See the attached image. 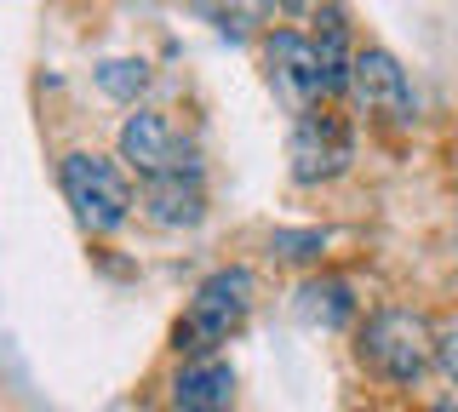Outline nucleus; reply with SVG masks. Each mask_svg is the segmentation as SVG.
<instances>
[{"instance_id": "obj_1", "label": "nucleus", "mask_w": 458, "mask_h": 412, "mask_svg": "<svg viewBox=\"0 0 458 412\" xmlns=\"http://www.w3.org/2000/svg\"><path fill=\"white\" fill-rule=\"evenodd\" d=\"M252 298H258V281L252 269H218V275H207L190 298V309H183L178 321V349L183 355H212L218 344H229V338L247 326L252 315Z\"/></svg>"}, {"instance_id": "obj_2", "label": "nucleus", "mask_w": 458, "mask_h": 412, "mask_svg": "<svg viewBox=\"0 0 458 412\" xmlns=\"http://www.w3.org/2000/svg\"><path fill=\"white\" fill-rule=\"evenodd\" d=\"M361 361L390 383H419L436 366V326H429V315L401 304L378 309L361 326Z\"/></svg>"}, {"instance_id": "obj_3", "label": "nucleus", "mask_w": 458, "mask_h": 412, "mask_svg": "<svg viewBox=\"0 0 458 412\" xmlns=\"http://www.w3.org/2000/svg\"><path fill=\"white\" fill-rule=\"evenodd\" d=\"M57 183H64V201L75 206L81 230L92 235H109L126 223V212H132V183H126V172L114 161H104V155H64V166H57Z\"/></svg>"}, {"instance_id": "obj_4", "label": "nucleus", "mask_w": 458, "mask_h": 412, "mask_svg": "<svg viewBox=\"0 0 458 412\" xmlns=\"http://www.w3.org/2000/svg\"><path fill=\"white\" fill-rule=\"evenodd\" d=\"M286 155H293V178L298 183H327L338 178L344 166L355 161V138H350V121L333 115V109H304L293 126V144H286Z\"/></svg>"}, {"instance_id": "obj_5", "label": "nucleus", "mask_w": 458, "mask_h": 412, "mask_svg": "<svg viewBox=\"0 0 458 412\" xmlns=\"http://www.w3.org/2000/svg\"><path fill=\"white\" fill-rule=\"evenodd\" d=\"M121 161L138 166L143 178H172V172H195V144L178 132V121L138 109L121 126Z\"/></svg>"}, {"instance_id": "obj_6", "label": "nucleus", "mask_w": 458, "mask_h": 412, "mask_svg": "<svg viewBox=\"0 0 458 412\" xmlns=\"http://www.w3.org/2000/svg\"><path fill=\"white\" fill-rule=\"evenodd\" d=\"M350 92H355V104H361V115H378V121H390V126H407L412 109H419V104H412L407 69H401L395 52H384V46H361V52H355Z\"/></svg>"}, {"instance_id": "obj_7", "label": "nucleus", "mask_w": 458, "mask_h": 412, "mask_svg": "<svg viewBox=\"0 0 458 412\" xmlns=\"http://www.w3.org/2000/svg\"><path fill=\"white\" fill-rule=\"evenodd\" d=\"M264 69H269V87H276L298 115L327 97V75H321V58H315V40L298 35V29H276L264 40Z\"/></svg>"}, {"instance_id": "obj_8", "label": "nucleus", "mask_w": 458, "mask_h": 412, "mask_svg": "<svg viewBox=\"0 0 458 412\" xmlns=\"http://www.w3.org/2000/svg\"><path fill=\"white\" fill-rule=\"evenodd\" d=\"M172 407L178 412H229L235 407V366L218 355H190L172 378Z\"/></svg>"}, {"instance_id": "obj_9", "label": "nucleus", "mask_w": 458, "mask_h": 412, "mask_svg": "<svg viewBox=\"0 0 458 412\" xmlns=\"http://www.w3.org/2000/svg\"><path fill=\"white\" fill-rule=\"evenodd\" d=\"M143 218L161 230H195L207 218V189L200 172H172V178H143Z\"/></svg>"}, {"instance_id": "obj_10", "label": "nucleus", "mask_w": 458, "mask_h": 412, "mask_svg": "<svg viewBox=\"0 0 458 412\" xmlns=\"http://www.w3.org/2000/svg\"><path fill=\"white\" fill-rule=\"evenodd\" d=\"M276 6L281 0H195V18L212 23V29L229 35V40H252L269 18H276Z\"/></svg>"}, {"instance_id": "obj_11", "label": "nucleus", "mask_w": 458, "mask_h": 412, "mask_svg": "<svg viewBox=\"0 0 458 412\" xmlns=\"http://www.w3.org/2000/svg\"><path fill=\"white\" fill-rule=\"evenodd\" d=\"M310 40H315V58H321V75H327V97L344 92V87H350V63H355L350 29H344V12L327 6V12H321V29H315Z\"/></svg>"}, {"instance_id": "obj_12", "label": "nucleus", "mask_w": 458, "mask_h": 412, "mask_svg": "<svg viewBox=\"0 0 458 412\" xmlns=\"http://www.w3.org/2000/svg\"><path fill=\"white\" fill-rule=\"evenodd\" d=\"M298 315L310 326H344L355 315V298H350L344 281H304V287H298Z\"/></svg>"}, {"instance_id": "obj_13", "label": "nucleus", "mask_w": 458, "mask_h": 412, "mask_svg": "<svg viewBox=\"0 0 458 412\" xmlns=\"http://www.w3.org/2000/svg\"><path fill=\"white\" fill-rule=\"evenodd\" d=\"M98 87H104L109 97H138L143 87H149V69H143V63H104V69H98Z\"/></svg>"}, {"instance_id": "obj_14", "label": "nucleus", "mask_w": 458, "mask_h": 412, "mask_svg": "<svg viewBox=\"0 0 458 412\" xmlns=\"http://www.w3.org/2000/svg\"><path fill=\"white\" fill-rule=\"evenodd\" d=\"M276 252H281V258H293V264H310V258H321V235H293V230H281L276 235Z\"/></svg>"}, {"instance_id": "obj_15", "label": "nucleus", "mask_w": 458, "mask_h": 412, "mask_svg": "<svg viewBox=\"0 0 458 412\" xmlns=\"http://www.w3.org/2000/svg\"><path fill=\"white\" fill-rule=\"evenodd\" d=\"M436 366H441V373H447V378L458 383V315H453V321L436 332Z\"/></svg>"}, {"instance_id": "obj_16", "label": "nucleus", "mask_w": 458, "mask_h": 412, "mask_svg": "<svg viewBox=\"0 0 458 412\" xmlns=\"http://www.w3.org/2000/svg\"><path fill=\"white\" fill-rule=\"evenodd\" d=\"M429 412H458V407H429Z\"/></svg>"}]
</instances>
